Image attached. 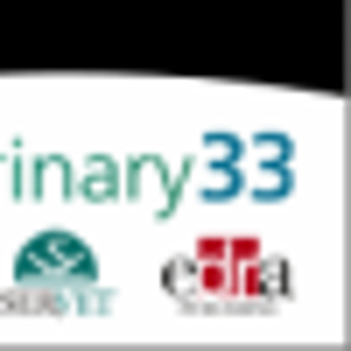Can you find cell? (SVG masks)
Listing matches in <instances>:
<instances>
[{
    "label": "cell",
    "instance_id": "obj_1",
    "mask_svg": "<svg viewBox=\"0 0 351 351\" xmlns=\"http://www.w3.org/2000/svg\"><path fill=\"white\" fill-rule=\"evenodd\" d=\"M21 281L56 288V295H84V281H92V260H84V246H77V239L49 232V239H36V246L21 253Z\"/></svg>",
    "mask_w": 351,
    "mask_h": 351
}]
</instances>
